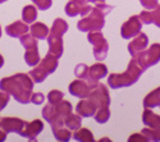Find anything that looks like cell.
<instances>
[{"label": "cell", "mask_w": 160, "mask_h": 142, "mask_svg": "<svg viewBox=\"0 0 160 142\" xmlns=\"http://www.w3.org/2000/svg\"><path fill=\"white\" fill-rule=\"evenodd\" d=\"M19 40H21V44L22 46L27 50V49H36L37 47V38L33 37L31 33H26L23 35L22 37H19Z\"/></svg>", "instance_id": "obj_28"}, {"label": "cell", "mask_w": 160, "mask_h": 142, "mask_svg": "<svg viewBox=\"0 0 160 142\" xmlns=\"http://www.w3.org/2000/svg\"><path fill=\"white\" fill-rule=\"evenodd\" d=\"M91 3H102V2H105V0H90Z\"/></svg>", "instance_id": "obj_41"}, {"label": "cell", "mask_w": 160, "mask_h": 142, "mask_svg": "<svg viewBox=\"0 0 160 142\" xmlns=\"http://www.w3.org/2000/svg\"><path fill=\"white\" fill-rule=\"evenodd\" d=\"M44 130V124L40 119H35L31 123H27L24 127V130L22 132V137L28 138L30 141H35L37 138V136L41 133V131Z\"/></svg>", "instance_id": "obj_13"}, {"label": "cell", "mask_w": 160, "mask_h": 142, "mask_svg": "<svg viewBox=\"0 0 160 142\" xmlns=\"http://www.w3.org/2000/svg\"><path fill=\"white\" fill-rule=\"evenodd\" d=\"M64 125L69 128L71 131H76L78 128H81V115H74V114H68L64 118Z\"/></svg>", "instance_id": "obj_23"}, {"label": "cell", "mask_w": 160, "mask_h": 142, "mask_svg": "<svg viewBox=\"0 0 160 142\" xmlns=\"http://www.w3.org/2000/svg\"><path fill=\"white\" fill-rule=\"evenodd\" d=\"M73 2H74L76 4H78L79 7H81V12H82V9H83L86 5H88L90 0H73Z\"/></svg>", "instance_id": "obj_38"}, {"label": "cell", "mask_w": 160, "mask_h": 142, "mask_svg": "<svg viewBox=\"0 0 160 142\" xmlns=\"http://www.w3.org/2000/svg\"><path fill=\"white\" fill-rule=\"evenodd\" d=\"M9 94L8 92H4V91H2L0 90V110H3L5 106H7V104L9 102Z\"/></svg>", "instance_id": "obj_35"}, {"label": "cell", "mask_w": 160, "mask_h": 142, "mask_svg": "<svg viewBox=\"0 0 160 142\" xmlns=\"http://www.w3.org/2000/svg\"><path fill=\"white\" fill-rule=\"evenodd\" d=\"M73 138L79 142H94V136H92L91 131L86 130V128H78V130H76Z\"/></svg>", "instance_id": "obj_26"}, {"label": "cell", "mask_w": 160, "mask_h": 142, "mask_svg": "<svg viewBox=\"0 0 160 142\" xmlns=\"http://www.w3.org/2000/svg\"><path fill=\"white\" fill-rule=\"evenodd\" d=\"M54 105H55V109H57L58 114L60 115V117H62L63 119H64L68 114H71V113H72V105H71V102H69V101L62 100V101L57 102V104H54Z\"/></svg>", "instance_id": "obj_27"}, {"label": "cell", "mask_w": 160, "mask_h": 142, "mask_svg": "<svg viewBox=\"0 0 160 142\" xmlns=\"http://www.w3.org/2000/svg\"><path fill=\"white\" fill-rule=\"evenodd\" d=\"M140 3L142 4L143 8L146 9H155L158 7V0H140Z\"/></svg>", "instance_id": "obj_36"}, {"label": "cell", "mask_w": 160, "mask_h": 142, "mask_svg": "<svg viewBox=\"0 0 160 142\" xmlns=\"http://www.w3.org/2000/svg\"><path fill=\"white\" fill-rule=\"evenodd\" d=\"M27 122H24L19 118H2L0 119V128L8 135V133H18L19 136L22 135L23 130Z\"/></svg>", "instance_id": "obj_9"}, {"label": "cell", "mask_w": 160, "mask_h": 142, "mask_svg": "<svg viewBox=\"0 0 160 142\" xmlns=\"http://www.w3.org/2000/svg\"><path fill=\"white\" fill-rule=\"evenodd\" d=\"M57 68H58V58L51 54H48L41 60V63H38V66L36 68L30 71L28 74L35 82L41 83L45 81V78L49 74L54 73Z\"/></svg>", "instance_id": "obj_4"}, {"label": "cell", "mask_w": 160, "mask_h": 142, "mask_svg": "<svg viewBox=\"0 0 160 142\" xmlns=\"http://www.w3.org/2000/svg\"><path fill=\"white\" fill-rule=\"evenodd\" d=\"M88 41L94 46V56L98 61H101L106 58L108 54V41L105 40V37L100 31H94V32H88Z\"/></svg>", "instance_id": "obj_6"}, {"label": "cell", "mask_w": 160, "mask_h": 142, "mask_svg": "<svg viewBox=\"0 0 160 142\" xmlns=\"http://www.w3.org/2000/svg\"><path fill=\"white\" fill-rule=\"evenodd\" d=\"M48 42H49V54L57 56L58 59L63 54V40L62 36L57 35H51L49 33L48 36Z\"/></svg>", "instance_id": "obj_16"}, {"label": "cell", "mask_w": 160, "mask_h": 142, "mask_svg": "<svg viewBox=\"0 0 160 142\" xmlns=\"http://www.w3.org/2000/svg\"><path fill=\"white\" fill-rule=\"evenodd\" d=\"M145 68L142 66H140V63L132 58L129 66L127 68V71L122 74H117V73H113L109 76L108 78V85L112 87V88H121V87H128V86H132L133 83H136L137 80L140 78V76L143 73Z\"/></svg>", "instance_id": "obj_3"}, {"label": "cell", "mask_w": 160, "mask_h": 142, "mask_svg": "<svg viewBox=\"0 0 160 142\" xmlns=\"http://www.w3.org/2000/svg\"><path fill=\"white\" fill-rule=\"evenodd\" d=\"M51 130H52V133H54L55 138L58 141H62V142H67L69 141L72 135H71V130L67 128L64 124H60V125H51Z\"/></svg>", "instance_id": "obj_20"}, {"label": "cell", "mask_w": 160, "mask_h": 142, "mask_svg": "<svg viewBox=\"0 0 160 142\" xmlns=\"http://www.w3.org/2000/svg\"><path fill=\"white\" fill-rule=\"evenodd\" d=\"M148 44H149V40H148V36L145 33H138L137 37L133 40L129 45H128V50H129V54L132 56H136L138 55L140 53L148 47Z\"/></svg>", "instance_id": "obj_14"}, {"label": "cell", "mask_w": 160, "mask_h": 142, "mask_svg": "<svg viewBox=\"0 0 160 142\" xmlns=\"http://www.w3.org/2000/svg\"><path fill=\"white\" fill-rule=\"evenodd\" d=\"M128 141H131V142H133V141H142V142H146V141H149L148 138H146L142 133L140 135V133H135V135H132L129 138H128Z\"/></svg>", "instance_id": "obj_37"}, {"label": "cell", "mask_w": 160, "mask_h": 142, "mask_svg": "<svg viewBox=\"0 0 160 142\" xmlns=\"http://www.w3.org/2000/svg\"><path fill=\"white\" fill-rule=\"evenodd\" d=\"M63 92L62 91H58V90H52V91L49 92L48 95V101L49 104H57V102L62 101L63 100Z\"/></svg>", "instance_id": "obj_32"}, {"label": "cell", "mask_w": 160, "mask_h": 142, "mask_svg": "<svg viewBox=\"0 0 160 142\" xmlns=\"http://www.w3.org/2000/svg\"><path fill=\"white\" fill-rule=\"evenodd\" d=\"M30 31H31V35L33 37H36L37 40H45L50 32L48 26H45L44 23H40V22H33V24L30 27Z\"/></svg>", "instance_id": "obj_19"}, {"label": "cell", "mask_w": 160, "mask_h": 142, "mask_svg": "<svg viewBox=\"0 0 160 142\" xmlns=\"http://www.w3.org/2000/svg\"><path fill=\"white\" fill-rule=\"evenodd\" d=\"M37 18V10L33 5H27V7H24L23 10H22V19L23 22L26 23H33Z\"/></svg>", "instance_id": "obj_24"}, {"label": "cell", "mask_w": 160, "mask_h": 142, "mask_svg": "<svg viewBox=\"0 0 160 142\" xmlns=\"http://www.w3.org/2000/svg\"><path fill=\"white\" fill-rule=\"evenodd\" d=\"M142 122L148 128H143L141 133L149 141H160V117L152 113L150 109L145 108L142 114Z\"/></svg>", "instance_id": "obj_5"}, {"label": "cell", "mask_w": 160, "mask_h": 142, "mask_svg": "<svg viewBox=\"0 0 160 142\" xmlns=\"http://www.w3.org/2000/svg\"><path fill=\"white\" fill-rule=\"evenodd\" d=\"M132 58H135L140 63V66H142L145 69H148L149 67L155 66L160 60V44H154L150 46V49L143 50L142 53Z\"/></svg>", "instance_id": "obj_7"}, {"label": "cell", "mask_w": 160, "mask_h": 142, "mask_svg": "<svg viewBox=\"0 0 160 142\" xmlns=\"http://www.w3.org/2000/svg\"><path fill=\"white\" fill-rule=\"evenodd\" d=\"M69 92L79 99H87L91 92V87L83 80H76L69 85Z\"/></svg>", "instance_id": "obj_12"}, {"label": "cell", "mask_w": 160, "mask_h": 142, "mask_svg": "<svg viewBox=\"0 0 160 142\" xmlns=\"http://www.w3.org/2000/svg\"><path fill=\"white\" fill-rule=\"evenodd\" d=\"M88 99L91 101H94V104L98 106V109L109 108L110 97L108 94V90H106V87L101 83H98L96 86L91 87V92H90Z\"/></svg>", "instance_id": "obj_8"}, {"label": "cell", "mask_w": 160, "mask_h": 142, "mask_svg": "<svg viewBox=\"0 0 160 142\" xmlns=\"http://www.w3.org/2000/svg\"><path fill=\"white\" fill-rule=\"evenodd\" d=\"M95 117V120L98 123H106L110 117V111H109V108H102V109H98L96 114L94 115Z\"/></svg>", "instance_id": "obj_29"}, {"label": "cell", "mask_w": 160, "mask_h": 142, "mask_svg": "<svg viewBox=\"0 0 160 142\" xmlns=\"http://www.w3.org/2000/svg\"><path fill=\"white\" fill-rule=\"evenodd\" d=\"M0 90L12 95L21 104H28L31 102L33 82L28 74L18 73L0 81Z\"/></svg>", "instance_id": "obj_1"}, {"label": "cell", "mask_w": 160, "mask_h": 142, "mask_svg": "<svg viewBox=\"0 0 160 142\" xmlns=\"http://www.w3.org/2000/svg\"><path fill=\"white\" fill-rule=\"evenodd\" d=\"M113 10V7L104 4L102 3H96V5L92 8L91 13L88 16L83 17L81 22H78L77 27L79 31L83 32H94V31H100L104 24H105V16Z\"/></svg>", "instance_id": "obj_2"}, {"label": "cell", "mask_w": 160, "mask_h": 142, "mask_svg": "<svg viewBox=\"0 0 160 142\" xmlns=\"http://www.w3.org/2000/svg\"><path fill=\"white\" fill-rule=\"evenodd\" d=\"M0 37H2V27H0Z\"/></svg>", "instance_id": "obj_43"}, {"label": "cell", "mask_w": 160, "mask_h": 142, "mask_svg": "<svg viewBox=\"0 0 160 142\" xmlns=\"http://www.w3.org/2000/svg\"><path fill=\"white\" fill-rule=\"evenodd\" d=\"M142 23L150 24L154 23L158 27H160V5H158L154 10H145L138 16Z\"/></svg>", "instance_id": "obj_18"}, {"label": "cell", "mask_w": 160, "mask_h": 142, "mask_svg": "<svg viewBox=\"0 0 160 142\" xmlns=\"http://www.w3.org/2000/svg\"><path fill=\"white\" fill-rule=\"evenodd\" d=\"M4 66V58L2 56V55H0V68H2Z\"/></svg>", "instance_id": "obj_40"}, {"label": "cell", "mask_w": 160, "mask_h": 142, "mask_svg": "<svg viewBox=\"0 0 160 142\" xmlns=\"http://www.w3.org/2000/svg\"><path fill=\"white\" fill-rule=\"evenodd\" d=\"M24 60L30 67H35L40 63V55H38V49H27L24 54Z\"/></svg>", "instance_id": "obj_25"}, {"label": "cell", "mask_w": 160, "mask_h": 142, "mask_svg": "<svg viewBox=\"0 0 160 142\" xmlns=\"http://www.w3.org/2000/svg\"><path fill=\"white\" fill-rule=\"evenodd\" d=\"M30 31V27L27 26V23H23V22H21V21H17V22H14V23H12V24H9V26H7L5 27V32H7V35L8 36H10V37H22L23 35H26Z\"/></svg>", "instance_id": "obj_15"}, {"label": "cell", "mask_w": 160, "mask_h": 142, "mask_svg": "<svg viewBox=\"0 0 160 142\" xmlns=\"http://www.w3.org/2000/svg\"><path fill=\"white\" fill-rule=\"evenodd\" d=\"M143 106L151 109L155 106H160V87L155 88L154 91H151L148 96L143 99Z\"/></svg>", "instance_id": "obj_21"}, {"label": "cell", "mask_w": 160, "mask_h": 142, "mask_svg": "<svg viewBox=\"0 0 160 142\" xmlns=\"http://www.w3.org/2000/svg\"><path fill=\"white\" fill-rule=\"evenodd\" d=\"M40 10H48L51 7V0H32Z\"/></svg>", "instance_id": "obj_33"}, {"label": "cell", "mask_w": 160, "mask_h": 142, "mask_svg": "<svg viewBox=\"0 0 160 142\" xmlns=\"http://www.w3.org/2000/svg\"><path fill=\"white\" fill-rule=\"evenodd\" d=\"M45 101V96L41 92H35L31 95V102H33L35 105H41Z\"/></svg>", "instance_id": "obj_34"}, {"label": "cell", "mask_w": 160, "mask_h": 142, "mask_svg": "<svg viewBox=\"0 0 160 142\" xmlns=\"http://www.w3.org/2000/svg\"><path fill=\"white\" fill-rule=\"evenodd\" d=\"M4 2H7V0H0V4H2V3H4Z\"/></svg>", "instance_id": "obj_42"}, {"label": "cell", "mask_w": 160, "mask_h": 142, "mask_svg": "<svg viewBox=\"0 0 160 142\" xmlns=\"http://www.w3.org/2000/svg\"><path fill=\"white\" fill-rule=\"evenodd\" d=\"M65 13L69 17H76L78 14H81V7L78 4H76L73 0H71V2L65 5Z\"/></svg>", "instance_id": "obj_30"}, {"label": "cell", "mask_w": 160, "mask_h": 142, "mask_svg": "<svg viewBox=\"0 0 160 142\" xmlns=\"http://www.w3.org/2000/svg\"><path fill=\"white\" fill-rule=\"evenodd\" d=\"M106 74H108L106 67L101 63H96L94 66L88 67V73H87V77H86L85 81L88 83L90 87H94L99 83V80L104 78Z\"/></svg>", "instance_id": "obj_11"}, {"label": "cell", "mask_w": 160, "mask_h": 142, "mask_svg": "<svg viewBox=\"0 0 160 142\" xmlns=\"http://www.w3.org/2000/svg\"><path fill=\"white\" fill-rule=\"evenodd\" d=\"M87 73H88V67L86 66V64H78V66L74 68V74L79 80L85 81L86 77H87Z\"/></svg>", "instance_id": "obj_31"}, {"label": "cell", "mask_w": 160, "mask_h": 142, "mask_svg": "<svg viewBox=\"0 0 160 142\" xmlns=\"http://www.w3.org/2000/svg\"><path fill=\"white\" fill-rule=\"evenodd\" d=\"M5 138H7V133L0 128V142H3V141H5Z\"/></svg>", "instance_id": "obj_39"}, {"label": "cell", "mask_w": 160, "mask_h": 142, "mask_svg": "<svg viewBox=\"0 0 160 142\" xmlns=\"http://www.w3.org/2000/svg\"><path fill=\"white\" fill-rule=\"evenodd\" d=\"M76 110H77V114L81 115V117H94L98 111V106L94 104V101L87 99V100L79 101Z\"/></svg>", "instance_id": "obj_17"}, {"label": "cell", "mask_w": 160, "mask_h": 142, "mask_svg": "<svg viewBox=\"0 0 160 142\" xmlns=\"http://www.w3.org/2000/svg\"><path fill=\"white\" fill-rule=\"evenodd\" d=\"M68 31V24H67V22L62 18H58L54 21V23H52L51 26V28H50V32L51 35H57V36H62Z\"/></svg>", "instance_id": "obj_22"}, {"label": "cell", "mask_w": 160, "mask_h": 142, "mask_svg": "<svg viewBox=\"0 0 160 142\" xmlns=\"http://www.w3.org/2000/svg\"><path fill=\"white\" fill-rule=\"evenodd\" d=\"M141 27H142V22L138 16H133L131 17L121 28V35L123 38L128 40L131 37H135L141 32Z\"/></svg>", "instance_id": "obj_10"}]
</instances>
